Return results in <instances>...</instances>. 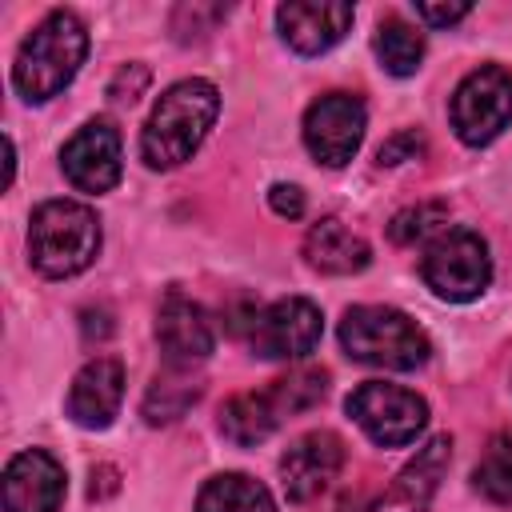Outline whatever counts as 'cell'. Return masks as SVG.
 Here are the masks:
<instances>
[{
  "label": "cell",
  "instance_id": "cell-1",
  "mask_svg": "<svg viewBox=\"0 0 512 512\" xmlns=\"http://www.w3.org/2000/svg\"><path fill=\"white\" fill-rule=\"evenodd\" d=\"M216 112H220V92L212 80L192 76V80L172 84L156 100V108L140 132L144 164L148 168H176V164L192 160V152L204 144L208 128L216 124Z\"/></svg>",
  "mask_w": 512,
  "mask_h": 512
},
{
  "label": "cell",
  "instance_id": "cell-2",
  "mask_svg": "<svg viewBox=\"0 0 512 512\" xmlns=\"http://www.w3.org/2000/svg\"><path fill=\"white\" fill-rule=\"evenodd\" d=\"M84 56H88V28L72 12L56 8L24 36L16 64H12V84L32 104L52 100L56 92L72 84Z\"/></svg>",
  "mask_w": 512,
  "mask_h": 512
},
{
  "label": "cell",
  "instance_id": "cell-3",
  "mask_svg": "<svg viewBox=\"0 0 512 512\" xmlns=\"http://www.w3.org/2000/svg\"><path fill=\"white\" fill-rule=\"evenodd\" d=\"M100 252V220L80 200H44L28 224V256L40 276L64 280L84 272Z\"/></svg>",
  "mask_w": 512,
  "mask_h": 512
},
{
  "label": "cell",
  "instance_id": "cell-4",
  "mask_svg": "<svg viewBox=\"0 0 512 512\" xmlns=\"http://www.w3.org/2000/svg\"><path fill=\"white\" fill-rule=\"evenodd\" d=\"M340 344L352 360L388 368V372H412L432 352L424 328L412 316H404L400 308H384V304L348 308L340 320Z\"/></svg>",
  "mask_w": 512,
  "mask_h": 512
},
{
  "label": "cell",
  "instance_id": "cell-5",
  "mask_svg": "<svg viewBox=\"0 0 512 512\" xmlns=\"http://www.w3.org/2000/svg\"><path fill=\"white\" fill-rule=\"evenodd\" d=\"M420 276L444 300H456V304L476 300L492 280L488 244L472 228H444L440 236L428 240L420 256Z\"/></svg>",
  "mask_w": 512,
  "mask_h": 512
},
{
  "label": "cell",
  "instance_id": "cell-6",
  "mask_svg": "<svg viewBox=\"0 0 512 512\" xmlns=\"http://www.w3.org/2000/svg\"><path fill=\"white\" fill-rule=\"evenodd\" d=\"M512 120V72L500 64L472 68L452 92V128L464 144H492Z\"/></svg>",
  "mask_w": 512,
  "mask_h": 512
},
{
  "label": "cell",
  "instance_id": "cell-7",
  "mask_svg": "<svg viewBox=\"0 0 512 512\" xmlns=\"http://www.w3.org/2000/svg\"><path fill=\"white\" fill-rule=\"evenodd\" d=\"M348 416L380 444V448H404L412 444L428 424V404L412 388L368 380L348 396Z\"/></svg>",
  "mask_w": 512,
  "mask_h": 512
},
{
  "label": "cell",
  "instance_id": "cell-8",
  "mask_svg": "<svg viewBox=\"0 0 512 512\" xmlns=\"http://www.w3.org/2000/svg\"><path fill=\"white\" fill-rule=\"evenodd\" d=\"M324 316L304 296H284L248 316V344L264 360H300L320 344Z\"/></svg>",
  "mask_w": 512,
  "mask_h": 512
},
{
  "label": "cell",
  "instance_id": "cell-9",
  "mask_svg": "<svg viewBox=\"0 0 512 512\" xmlns=\"http://www.w3.org/2000/svg\"><path fill=\"white\" fill-rule=\"evenodd\" d=\"M364 128H368V112L364 100L352 92H328L312 100L304 112V144L328 168H340L356 156Z\"/></svg>",
  "mask_w": 512,
  "mask_h": 512
},
{
  "label": "cell",
  "instance_id": "cell-10",
  "mask_svg": "<svg viewBox=\"0 0 512 512\" xmlns=\"http://www.w3.org/2000/svg\"><path fill=\"white\" fill-rule=\"evenodd\" d=\"M348 452H344V440L328 428L320 432H308L300 440H292L280 456V480H284V496L292 504H308L316 500L344 468Z\"/></svg>",
  "mask_w": 512,
  "mask_h": 512
},
{
  "label": "cell",
  "instance_id": "cell-11",
  "mask_svg": "<svg viewBox=\"0 0 512 512\" xmlns=\"http://www.w3.org/2000/svg\"><path fill=\"white\" fill-rule=\"evenodd\" d=\"M60 168L80 192H108L120 180V132L112 120H88L60 152Z\"/></svg>",
  "mask_w": 512,
  "mask_h": 512
},
{
  "label": "cell",
  "instance_id": "cell-12",
  "mask_svg": "<svg viewBox=\"0 0 512 512\" xmlns=\"http://www.w3.org/2000/svg\"><path fill=\"white\" fill-rule=\"evenodd\" d=\"M156 340H160L168 368H192L212 356L216 328H212V316L196 300H188L184 292H168L156 308Z\"/></svg>",
  "mask_w": 512,
  "mask_h": 512
},
{
  "label": "cell",
  "instance_id": "cell-13",
  "mask_svg": "<svg viewBox=\"0 0 512 512\" xmlns=\"http://www.w3.org/2000/svg\"><path fill=\"white\" fill-rule=\"evenodd\" d=\"M352 16H356L352 4L340 0H288L276 8V28L284 44L296 48L300 56H320L344 40Z\"/></svg>",
  "mask_w": 512,
  "mask_h": 512
},
{
  "label": "cell",
  "instance_id": "cell-14",
  "mask_svg": "<svg viewBox=\"0 0 512 512\" xmlns=\"http://www.w3.org/2000/svg\"><path fill=\"white\" fill-rule=\"evenodd\" d=\"M64 468L44 448H28L4 468V512H60Z\"/></svg>",
  "mask_w": 512,
  "mask_h": 512
},
{
  "label": "cell",
  "instance_id": "cell-15",
  "mask_svg": "<svg viewBox=\"0 0 512 512\" xmlns=\"http://www.w3.org/2000/svg\"><path fill=\"white\" fill-rule=\"evenodd\" d=\"M124 400V364L112 356L88 360L68 388V416L80 428H108Z\"/></svg>",
  "mask_w": 512,
  "mask_h": 512
},
{
  "label": "cell",
  "instance_id": "cell-16",
  "mask_svg": "<svg viewBox=\"0 0 512 512\" xmlns=\"http://www.w3.org/2000/svg\"><path fill=\"white\" fill-rule=\"evenodd\" d=\"M448 460H452V440H448V436L428 440V444L416 452V460L392 480V488H388L368 512H428V504H432V496H436V488H440V476H444Z\"/></svg>",
  "mask_w": 512,
  "mask_h": 512
},
{
  "label": "cell",
  "instance_id": "cell-17",
  "mask_svg": "<svg viewBox=\"0 0 512 512\" xmlns=\"http://www.w3.org/2000/svg\"><path fill=\"white\" fill-rule=\"evenodd\" d=\"M304 256L316 272H328V276H352V272H364L368 260H372V248L364 244L360 232H352L344 220L336 216H324L308 228L304 236Z\"/></svg>",
  "mask_w": 512,
  "mask_h": 512
},
{
  "label": "cell",
  "instance_id": "cell-18",
  "mask_svg": "<svg viewBox=\"0 0 512 512\" xmlns=\"http://www.w3.org/2000/svg\"><path fill=\"white\" fill-rule=\"evenodd\" d=\"M280 420H284V416H280V408L272 404L268 388H264V392H240V396H232V400L220 408V432H224L232 444H240V448H252V444H260V440H268Z\"/></svg>",
  "mask_w": 512,
  "mask_h": 512
},
{
  "label": "cell",
  "instance_id": "cell-19",
  "mask_svg": "<svg viewBox=\"0 0 512 512\" xmlns=\"http://www.w3.org/2000/svg\"><path fill=\"white\" fill-rule=\"evenodd\" d=\"M196 512H276V500L260 480L244 472H224L200 488Z\"/></svg>",
  "mask_w": 512,
  "mask_h": 512
},
{
  "label": "cell",
  "instance_id": "cell-20",
  "mask_svg": "<svg viewBox=\"0 0 512 512\" xmlns=\"http://www.w3.org/2000/svg\"><path fill=\"white\" fill-rule=\"evenodd\" d=\"M196 400H200V384L188 376V368H172V372H164V376L152 380V388L144 392L140 412H144L148 424H172V420H180Z\"/></svg>",
  "mask_w": 512,
  "mask_h": 512
},
{
  "label": "cell",
  "instance_id": "cell-21",
  "mask_svg": "<svg viewBox=\"0 0 512 512\" xmlns=\"http://www.w3.org/2000/svg\"><path fill=\"white\" fill-rule=\"evenodd\" d=\"M376 56H380L384 72L412 76L424 60V36L412 24H404L400 16H388V20H380V32H376Z\"/></svg>",
  "mask_w": 512,
  "mask_h": 512
},
{
  "label": "cell",
  "instance_id": "cell-22",
  "mask_svg": "<svg viewBox=\"0 0 512 512\" xmlns=\"http://www.w3.org/2000/svg\"><path fill=\"white\" fill-rule=\"evenodd\" d=\"M472 488L492 504H512V432H496L472 468Z\"/></svg>",
  "mask_w": 512,
  "mask_h": 512
},
{
  "label": "cell",
  "instance_id": "cell-23",
  "mask_svg": "<svg viewBox=\"0 0 512 512\" xmlns=\"http://www.w3.org/2000/svg\"><path fill=\"white\" fill-rule=\"evenodd\" d=\"M268 396H272V404L280 408V416L308 412L312 404H320V400L328 396V372H324V368H296V372L272 380Z\"/></svg>",
  "mask_w": 512,
  "mask_h": 512
},
{
  "label": "cell",
  "instance_id": "cell-24",
  "mask_svg": "<svg viewBox=\"0 0 512 512\" xmlns=\"http://www.w3.org/2000/svg\"><path fill=\"white\" fill-rule=\"evenodd\" d=\"M444 220H448V204L424 200V204H412V208L396 212L392 224H388V236H392V244H404L408 248V244H420V240L440 236L444 232Z\"/></svg>",
  "mask_w": 512,
  "mask_h": 512
},
{
  "label": "cell",
  "instance_id": "cell-25",
  "mask_svg": "<svg viewBox=\"0 0 512 512\" xmlns=\"http://www.w3.org/2000/svg\"><path fill=\"white\" fill-rule=\"evenodd\" d=\"M224 12H228V8H220V4H180L176 16H172V32H176L180 40L204 36V32H212L216 20H224Z\"/></svg>",
  "mask_w": 512,
  "mask_h": 512
},
{
  "label": "cell",
  "instance_id": "cell-26",
  "mask_svg": "<svg viewBox=\"0 0 512 512\" xmlns=\"http://www.w3.org/2000/svg\"><path fill=\"white\" fill-rule=\"evenodd\" d=\"M420 152H424V136L416 128H408V132H396L392 140H384L380 152H376V160L380 164H404V160H416Z\"/></svg>",
  "mask_w": 512,
  "mask_h": 512
},
{
  "label": "cell",
  "instance_id": "cell-27",
  "mask_svg": "<svg viewBox=\"0 0 512 512\" xmlns=\"http://www.w3.org/2000/svg\"><path fill=\"white\" fill-rule=\"evenodd\" d=\"M144 88H148V68H144V64H128V68H120V72L112 76L108 96H112V100H128V104H132Z\"/></svg>",
  "mask_w": 512,
  "mask_h": 512
},
{
  "label": "cell",
  "instance_id": "cell-28",
  "mask_svg": "<svg viewBox=\"0 0 512 512\" xmlns=\"http://www.w3.org/2000/svg\"><path fill=\"white\" fill-rule=\"evenodd\" d=\"M268 204H272V212H276V216H288V220L304 216V192H300L296 184H272Z\"/></svg>",
  "mask_w": 512,
  "mask_h": 512
},
{
  "label": "cell",
  "instance_id": "cell-29",
  "mask_svg": "<svg viewBox=\"0 0 512 512\" xmlns=\"http://www.w3.org/2000/svg\"><path fill=\"white\" fill-rule=\"evenodd\" d=\"M472 12V4H416V16L424 24H436V28H448L456 20H464Z\"/></svg>",
  "mask_w": 512,
  "mask_h": 512
},
{
  "label": "cell",
  "instance_id": "cell-30",
  "mask_svg": "<svg viewBox=\"0 0 512 512\" xmlns=\"http://www.w3.org/2000/svg\"><path fill=\"white\" fill-rule=\"evenodd\" d=\"M80 328H84V336H88V340H92V336H96V340H104V336L112 332V316H108L104 308H88Z\"/></svg>",
  "mask_w": 512,
  "mask_h": 512
}]
</instances>
